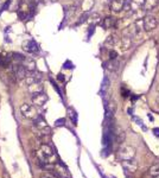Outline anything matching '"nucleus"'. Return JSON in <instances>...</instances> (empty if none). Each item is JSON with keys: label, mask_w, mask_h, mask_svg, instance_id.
<instances>
[{"label": "nucleus", "mask_w": 159, "mask_h": 178, "mask_svg": "<svg viewBox=\"0 0 159 178\" xmlns=\"http://www.w3.org/2000/svg\"><path fill=\"white\" fill-rule=\"evenodd\" d=\"M126 163L124 164V169L126 171V173L127 172H134L135 171V165H132V163H131V160H125Z\"/></svg>", "instance_id": "16"}, {"label": "nucleus", "mask_w": 159, "mask_h": 178, "mask_svg": "<svg viewBox=\"0 0 159 178\" xmlns=\"http://www.w3.org/2000/svg\"><path fill=\"white\" fill-rule=\"evenodd\" d=\"M109 70H116L118 68H119V62L116 61V60H111V62L108 64V67H107Z\"/></svg>", "instance_id": "19"}, {"label": "nucleus", "mask_w": 159, "mask_h": 178, "mask_svg": "<svg viewBox=\"0 0 159 178\" xmlns=\"http://www.w3.org/2000/svg\"><path fill=\"white\" fill-rule=\"evenodd\" d=\"M131 46H132V37H131V35H125L121 38V48L124 50H127Z\"/></svg>", "instance_id": "12"}, {"label": "nucleus", "mask_w": 159, "mask_h": 178, "mask_svg": "<svg viewBox=\"0 0 159 178\" xmlns=\"http://www.w3.org/2000/svg\"><path fill=\"white\" fill-rule=\"evenodd\" d=\"M24 49L26 50L27 52H36L38 51V44L36 43L35 41H27L26 43L24 44Z\"/></svg>", "instance_id": "11"}, {"label": "nucleus", "mask_w": 159, "mask_h": 178, "mask_svg": "<svg viewBox=\"0 0 159 178\" xmlns=\"http://www.w3.org/2000/svg\"><path fill=\"white\" fill-rule=\"evenodd\" d=\"M135 156V150L132 146H122L118 151V157L121 160H131Z\"/></svg>", "instance_id": "2"}, {"label": "nucleus", "mask_w": 159, "mask_h": 178, "mask_svg": "<svg viewBox=\"0 0 159 178\" xmlns=\"http://www.w3.org/2000/svg\"><path fill=\"white\" fill-rule=\"evenodd\" d=\"M116 57H118V53L115 51H111V60H116Z\"/></svg>", "instance_id": "25"}, {"label": "nucleus", "mask_w": 159, "mask_h": 178, "mask_svg": "<svg viewBox=\"0 0 159 178\" xmlns=\"http://www.w3.org/2000/svg\"><path fill=\"white\" fill-rule=\"evenodd\" d=\"M12 56H13L12 58H13V60H14V61H16L17 63H19V64L23 62V61H24V58H25V56H24V55H21V53H18V52H13V53H12Z\"/></svg>", "instance_id": "18"}, {"label": "nucleus", "mask_w": 159, "mask_h": 178, "mask_svg": "<svg viewBox=\"0 0 159 178\" xmlns=\"http://www.w3.org/2000/svg\"><path fill=\"white\" fill-rule=\"evenodd\" d=\"M144 0H124V9L128 14L135 13L138 10L142 7Z\"/></svg>", "instance_id": "1"}, {"label": "nucleus", "mask_w": 159, "mask_h": 178, "mask_svg": "<svg viewBox=\"0 0 159 178\" xmlns=\"http://www.w3.org/2000/svg\"><path fill=\"white\" fill-rule=\"evenodd\" d=\"M150 175L152 177H159V163L158 164H154L150 168Z\"/></svg>", "instance_id": "15"}, {"label": "nucleus", "mask_w": 159, "mask_h": 178, "mask_svg": "<svg viewBox=\"0 0 159 178\" xmlns=\"http://www.w3.org/2000/svg\"><path fill=\"white\" fill-rule=\"evenodd\" d=\"M133 35L135 36V37H140L142 36V30H140V27L138 24H135L134 27H133Z\"/></svg>", "instance_id": "21"}, {"label": "nucleus", "mask_w": 159, "mask_h": 178, "mask_svg": "<svg viewBox=\"0 0 159 178\" xmlns=\"http://www.w3.org/2000/svg\"><path fill=\"white\" fill-rule=\"evenodd\" d=\"M153 132H154V134H156L157 137H159V128H154V130H153Z\"/></svg>", "instance_id": "28"}, {"label": "nucleus", "mask_w": 159, "mask_h": 178, "mask_svg": "<svg viewBox=\"0 0 159 178\" xmlns=\"http://www.w3.org/2000/svg\"><path fill=\"white\" fill-rule=\"evenodd\" d=\"M156 102H157V106L159 107V96L157 99H156Z\"/></svg>", "instance_id": "30"}, {"label": "nucleus", "mask_w": 159, "mask_h": 178, "mask_svg": "<svg viewBox=\"0 0 159 178\" xmlns=\"http://www.w3.org/2000/svg\"><path fill=\"white\" fill-rule=\"evenodd\" d=\"M10 5H11V0H7V1L2 5V7H1V10H0V13H1V12H4V11H6V10L10 7Z\"/></svg>", "instance_id": "23"}, {"label": "nucleus", "mask_w": 159, "mask_h": 178, "mask_svg": "<svg viewBox=\"0 0 159 178\" xmlns=\"http://www.w3.org/2000/svg\"><path fill=\"white\" fill-rule=\"evenodd\" d=\"M115 24H116V19L114 17L108 16V17L103 19V26L106 27V29H111V27L115 26Z\"/></svg>", "instance_id": "13"}, {"label": "nucleus", "mask_w": 159, "mask_h": 178, "mask_svg": "<svg viewBox=\"0 0 159 178\" xmlns=\"http://www.w3.org/2000/svg\"><path fill=\"white\" fill-rule=\"evenodd\" d=\"M27 17H29V14H27L26 12H24V11H18V18H19L20 20H25Z\"/></svg>", "instance_id": "22"}, {"label": "nucleus", "mask_w": 159, "mask_h": 178, "mask_svg": "<svg viewBox=\"0 0 159 178\" xmlns=\"http://www.w3.org/2000/svg\"><path fill=\"white\" fill-rule=\"evenodd\" d=\"M39 178H58L53 172H43L41 176H39Z\"/></svg>", "instance_id": "20"}, {"label": "nucleus", "mask_w": 159, "mask_h": 178, "mask_svg": "<svg viewBox=\"0 0 159 178\" xmlns=\"http://www.w3.org/2000/svg\"><path fill=\"white\" fill-rule=\"evenodd\" d=\"M64 68H65V69H71V68H72V64H71L70 62H65L64 63Z\"/></svg>", "instance_id": "26"}, {"label": "nucleus", "mask_w": 159, "mask_h": 178, "mask_svg": "<svg viewBox=\"0 0 159 178\" xmlns=\"http://www.w3.org/2000/svg\"><path fill=\"white\" fill-rule=\"evenodd\" d=\"M157 18L154 16H151V14H147L146 17L142 18V26H144V30L147 31V32H151L153 31L156 27H157Z\"/></svg>", "instance_id": "3"}, {"label": "nucleus", "mask_w": 159, "mask_h": 178, "mask_svg": "<svg viewBox=\"0 0 159 178\" xmlns=\"http://www.w3.org/2000/svg\"><path fill=\"white\" fill-rule=\"evenodd\" d=\"M124 9V0H112L111 1V10L114 13H119Z\"/></svg>", "instance_id": "9"}, {"label": "nucleus", "mask_w": 159, "mask_h": 178, "mask_svg": "<svg viewBox=\"0 0 159 178\" xmlns=\"http://www.w3.org/2000/svg\"><path fill=\"white\" fill-rule=\"evenodd\" d=\"M63 122H64V119H60V120L56 121V126H62Z\"/></svg>", "instance_id": "27"}, {"label": "nucleus", "mask_w": 159, "mask_h": 178, "mask_svg": "<svg viewBox=\"0 0 159 178\" xmlns=\"http://www.w3.org/2000/svg\"><path fill=\"white\" fill-rule=\"evenodd\" d=\"M69 112H70V116L72 118V122L76 124V113H75L72 109H69Z\"/></svg>", "instance_id": "24"}, {"label": "nucleus", "mask_w": 159, "mask_h": 178, "mask_svg": "<svg viewBox=\"0 0 159 178\" xmlns=\"http://www.w3.org/2000/svg\"><path fill=\"white\" fill-rule=\"evenodd\" d=\"M12 57L11 56H0V67L1 68H9Z\"/></svg>", "instance_id": "14"}, {"label": "nucleus", "mask_w": 159, "mask_h": 178, "mask_svg": "<svg viewBox=\"0 0 159 178\" xmlns=\"http://www.w3.org/2000/svg\"><path fill=\"white\" fill-rule=\"evenodd\" d=\"M57 79H58L60 81H64V77H63L62 74H58V77H57Z\"/></svg>", "instance_id": "29"}, {"label": "nucleus", "mask_w": 159, "mask_h": 178, "mask_svg": "<svg viewBox=\"0 0 159 178\" xmlns=\"http://www.w3.org/2000/svg\"><path fill=\"white\" fill-rule=\"evenodd\" d=\"M21 64H23V67L26 69V71L36 70V62L32 60V58H30V57H25L24 61L21 62Z\"/></svg>", "instance_id": "10"}, {"label": "nucleus", "mask_w": 159, "mask_h": 178, "mask_svg": "<svg viewBox=\"0 0 159 178\" xmlns=\"http://www.w3.org/2000/svg\"><path fill=\"white\" fill-rule=\"evenodd\" d=\"M46 101H48V95H45L44 93L38 91V93L32 94V102H33V105H36V106L38 107L44 106L45 103H46Z\"/></svg>", "instance_id": "6"}, {"label": "nucleus", "mask_w": 159, "mask_h": 178, "mask_svg": "<svg viewBox=\"0 0 159 178\" xmlns=\"http://www.w3.org/2000/svg\"><path fill=\"white\" fill-rule=\"evenodd\" d=\"M20 113L26 119H35L36 116L38 115L35 107L31 106V105H27V103H24V105L20 106Z\"/></svg>", "instance_id": "4"}, {"label": "nucleus", "mask_w": 159, "mask_h": 178, "mask_svg": "<svg viewBox=\"0 0 159 178\" xmlns=\"http://www.w3.org/2000/svg\"><path fill=\"white\" fill-rule=\"evenodd\" d=\"M42 80V74L41 72H37V71H27L26 76H25V82H26L27 86H32L36 84L38 82H41Z\"/></svg>", "instance_id": "5"}, {"label": "nucleus", "mask_w": 159, "mask_h": 178, "mask_svg": "<svg viewBox=\"0 0 159 178\" xmlns=\"http://www.w3.org/2000/svg\"><path fill=\"white\" fill-rule=\"evenodd\" d=\"M159 0H144L142 2V9L146 12H150V11H153L158 6Z\"/></svg>", "instance_id": "8"}, {"label": "nucleus", "mask_w": 159, "mask_h": 178, "mask_svg": "<svg viewBox=\"0 0 159 178\" xmlns=\"http://www.w3.org/2000/svg\"><path fill=\"white\" fill-rule=\"evenodd\" d=\"M116 43H118V38H116L114 35L109 36V37H108V39L106 41L107 46H114Z\"/></svg>", "instance_id": "17"}, {"label": "nucleus", "mask_w": 159, "mask_h": 178, "mask_svg": "<svg viewBox=\"0 0 159 178\" xmlns=\"http://www.w3.org/2000/svg\"><path fill=\"white\" fill-rule=\"evenodd\" d=\"M13 68H12V71H13V74H14V76H16V79L18 80H23V79H25V76H26V69L23 67V64H14V65H12Z\"/></svg>", "instance_id": "7"}]
</instances>
